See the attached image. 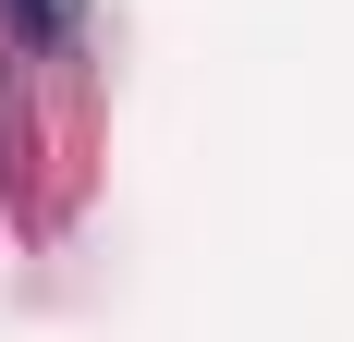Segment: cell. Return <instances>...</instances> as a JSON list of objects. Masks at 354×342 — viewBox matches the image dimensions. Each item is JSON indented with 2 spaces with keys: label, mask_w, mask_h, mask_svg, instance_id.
Instances as JSON below:
<instances>
[{
  "label": "cell",
  "mask_w": 354,
  "mask_h": 342,
  "mask_svg": "<svg viewBox=\"0 0 354 342\" xmlns=\"http://www.w3.org/2000/svg\"><path fill=\"white\" fill-rule=\"evenodd\" d=\"M0 12H25L37 37H62V25H73V0H0Z\"/></svg>",
  "instance_id": "1"
}]
</instances>
